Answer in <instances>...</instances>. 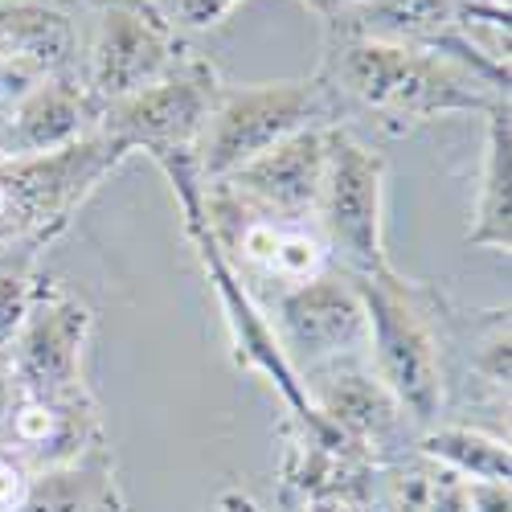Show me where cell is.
Masks as SVG:
<instances>
[{
	"mask_svg": "<svg viewBox=\"0 0 512 512\" xmlns=\"http://www.w3.org/2000/svg\"><path fill=\"white\" fill-rule=\"evenodd\" d=\"M345 123L336 95L324 78H279V82H226L213 103L205 132L193 148L201 181H226L230 173L287 144L308 127Z\"/></svg>",
	"mask_w": 512,
	"mask_h": 512,
	"instance_id": "obj_5",
	"label": "cell"
},
{
	"mask_svg": "<svg viewBox=\"0 0 512 512\" xmlns=\"http://www.w3.org/2000/svg\"><path fill=\"white\" fill-rule=\"evenodd\" d=\"M91 13V29L82 33V62L78 78L95 107L132 95L189 50L181 37L148 0H82Z\"/></svg>",
	"mask_w": 512,
	"mask_h": 512,
	"instance_id": "obj_7",
	"label": "cell"
},
{
	"mask_svg": "<svg viewBox=\"0 0 512 512\" xmlns=\"http://www.w3.org/2000/svg\"><path fill=\"white\" fill-rule=\"evenodd\" d=\"M414 451L447 467L463 484H508L512 455L504 435H488L472 422H435L418 431Z\"/></svg>",
	"mask_w": 512,
	"mask_h": 512,
	"instance_id": "obj_19",
	"label": "cell"
},
{
	"mask_svg": "<svg viewBox=\"0 0 512 512\" xmlns=\"http://www.w3.org/2000/svg\"><path fill=\"white\" fill-rule=\"evenodd\" d=\"M62 5H70V9H74V5H82V0H62Z\"/></svg>",
	"mask_w": 512,
	"mask_h": 512,
	"instance_id": "obj_27",
	"label": "cell"
},
{
	"mask_svg": "<svg viewBox=\"0 0 512 512\" xmlns=\"http://www.w3.org/2000/svg\"><path fill=\"white\" fill-rule=\"evenodd\" d=\"M213 512H263V508H259V500H254L250 492L226 488V492L218 496V504H213Z\"/></svg>",
	"mask_w": 512,
	"mask_h": 512,
	"instance_id": "obj_23",
	"label": "cell"
},
{
	"mask_svg": "<svg viewBox=\"0 0 512 512\" xmlns=\"http://www.w3.org/2000/svg\"><path fill=\"white\" fill-rule=\"evenodd\" d=\"M386 177L390 164L349 123L332 127L328 173L316 205V230L345 275H373L390 267L386 254Z\"/></svg>",
	"mask_w": 512,
	"mask_h": 512,
	"instance_id": "obj_6",
	"label": "cell"
},
{
	"mask_svg": "<svg viewBox=\"0 0 512 512\" xmlns=\"http://www.w3.org/2000/svg\"><path fill=\"white\" fill-rule=\"evenodd\" d=\"M222 74L201 50H185L173 70H164L148 87L123 95L99 111L95 132L119 140L127 152H193L205 119L222 95Z\"/></svg>",
	"mask_w": 512,
	"mask_h": 512,
	"instance_id": "obj_8",
	"label": "cell"
},
{
	"mask_svg": "<svg viewBox=\"0 0 512 512\" xmlns=\"http://www.w3.org/2000/svg\"><path fill=\"white\" fill-rule=\"evenodd\" d=\"M95 127H99V107L78 74L41 78L17 107L5 111V160L70 148L82 136H91Z\"/></svg>",
	"mask_w": 512,
	"mask_h": 512,
	"instance_id": "obj_14",
	"label": "cell"
},
{
	"mask_svg": "<svg viewBox=\"0 0 512 512\" xmlns=\"http://www.w3.org/2000/svg\"><path fill=\"white\" fill-rule=\"evenodd\" d=\"M455 17H459V0H361V5H353L349 13L328 21L324 37L431 50L455 25Z\"/></svg>",
	"mask_w": 512,
	"mask_h": 512,
	"instance_id": "obj_18",
	"label": "cell"
},
{
	"mask_svg": "<svg viewBox=\"0 0 512 512\" xmlns=\"http://www.w3.org/2000/svg\"><path fill=\"white\" fill-rule=\"evenodd\" d=\"M459 5H500V9H508V0H459Z\"/></svg>",
	"mask_w": 512,
	"mask_h": 512,
	"instance_id": "obj_25",
	"label": "cell"
},
{
	"mask_svg": "<svg viewBox=\"0 0 512 512\" xmlns=\"http://www.w3.org/2000/svg\"><path fill=\"white\" fill-rule=\"evenodd\" d=\"M95 332V308L82 304L62 283H37L29 316L13 340V377L17 394L41 398H78L91 394L87 386V345Z\"/></svg>",
	"mask_w": 512,
	"mask_h": 512,
	"instance_id": "obj_9",
	"label": "cell"
},
{
	"mask_svg": "<svg viewBox=\"0 0 512 512\" xmlns=\"http://www.w3.org/2000/svg\"><path fill=\"white\" fill-rule=\"evenodd\" d=\"M271 328L291 369L308 377L324 365L365 357V308L345 271H324L300 287H287L271 304Z\"/></svg>",
	"mask_w": 512,
	"mask_h": 512,
	"instance_id": "obj_10",
	"label": "cell"
},
{
	"mask_svg": "<svg viewBox=\"0 0 512 512\" xmlns=\"http://www.w3.org/2000/svg\"><path fill=\"white\" fill-rule=\"evenodd\" d=\"M300 381H304L316 414L332 426V435L345 439L353 451H361L377 467H386L414 451L418 426L406 418L398 398L377 381V373L369 369L365 357L324 365Z\"/></svg>",
	"mask_w": 512,
	"mask_h": 512,
	"instance_id": "obj_11",
	"label": "cell"
},
{
	"mask_svg": "<svg viewBox=\"0 0 512 512\" xmlns=\"http://www.w3.org/2000/svg\"><path fill=\"white\" fill-rule=\"evenodd\" d=\"M467 246L512 250V107L508 99L484 111V152H480V189L476 213L467 226Z\"/></svg>",
	"mask_w": 512,
	"mask_h": 512,
	"instance_id": "obj_17",
	"label": "cell"
},
{
	"mask_svg": "<svg viewBox=\"0 0 512 512\" xmlns=\"http://www.w3.org/2000/svg\"><path fill=\"white\" fill-rule=\"evenodd\" d=\"M148 160L164 173V181L173 185V197L181 205V222H185V238L197 250V263L209 279V291L218 295V312H222V324H226V336H230L234 365L267 381V386L279 394L283 410H287V422L304 426V431L316 435V439H336L332 426L316 414L300 373H295L291 361L283 357L267 308L254 300V291L246 287V279L238 275V267L230 263V254L222 250L218 234H213V226L205 218V181L197 173L193 152H152Z\"/></svg>",
	"mask_w": 512,
	"mask_h": 512,
	"instance_id": "obj_2",
	"label": "cell"
},
{
	"mask_svg": "<svg viewBox=\"0 0 512 512\" xmlns=\"http://www.w3.org/2000/svg\"><path fill=\"white\" fill-rule=\"evenodd\" d=\"M0 50L37 78L78 74L82 25L62 0H0Z\"/></svg>",
	"mask_w": 512,
	"mask_h": 512,
	"instance_id": "obj_15",
	"label": "cell"
},
{
	"mask_svg": "<svg viewBox=\"0 0 512 512\" xmlns=\"http://www.w3.org/2000/svg\"><path fill=\"white\" fill-rule=\"evenodd\" d=\"M300 5H304L312 17H320V21L328 25V21H336L340 13H349L353 5H361V0H300Z\"/></svg>",
	"mask_w": 512,
	"mask_h": 512,
	"instance_id": "obj_24",
	"label": "cell"
},
{
	"mask_svg": "<svg viewBox=\"0 0 512 512\" xmlns=\"http://www.w3.org/2000/svg\"><path fill=\"white\" fill-rule=\"evenodd\" d=\"M467 512H512V484H467Z\"/></svg>",
	"mask_w": 512,
	"mask_h": 512,
	"instance_id": "obj_22",
	"label": "cell"
},
{
	"mask_svg": "<svg viewBox=\"0 0 512 512\" xmlns=\"http://www.w3.org/2000/svg\"><path fill=\"white\" fill-rule=\"evenodd\" d=\"M365 308V361L406 418L426 431L447 414V332L443 295L402 279L394 267L349 275Z\"/></svg>",
	"mask_w": 512,
	"mask_h": 512,
	"instance_id": "obj_3",
	"label": "cell"
},
{
	"mask_svg": "<svg viewBox=\"0 0 512 512\" xmlns=\"http://www.w3.org/2000/svg\"><path fill=\"white\" fill-rule=\"evenodd\" d=\"M316 78L328 82L340 115L365 111L390 132H410L447 115H484L492 103H500V95L480 87L472 74L422 46L324 37Z\"/></svg>",
	"mask_w": 512,
	"mask_h": 512,
	"instance_id": "obj_1",
	"label": "cell"
},
{
	"mask_svg": "<svg viewBox=\"0 0 512 512\" xmlns=\"http://www.w3.org/2000/svg\"><path fill=\"white\" fill-rule=\"evenodd\" d=\"M148 5L173 25L181 37L189 33H205V29H218L242 0H148Z\"/></svg>",
	"mask_w": 512,
	"mask_h": 512,
	"instance_id": "obj_21",
	"label": "cell"
},
{
	"mask_svg": "<svg viewBox=\"0 0 512 512\" xmlns=\"http://www.w3.org/2000/svg\"><path fill=\"white\" fill-rule=\"evenodd\" d=\"M0 160H5V111H0Z\"/></svg>",
	"mask_w": 512,
	"mask_h": 512,
	"instance_id": "obj_26",
	"label": "cell"
},
{
	"mask_svg": "<svg viewBox=\"0 0 512 512\" xmlns=\"http://www.w3.org/2000/svg\"><path fill=\"white\" fill-rule=\"evenodd\" d=\"M17 512H127L111 443H99L87 455L46 467V472H33Z\"/></svg>",
	"mask_w": 512,
	"mask_h": 512,
	"instance_id": "obj_16",
	"label": "cell"
},
{
	"mask_svg": "<svg viewBox=\"0 0 512 512\" xmlns=\"http://www.w3.org/2000/svg\"><path fill=\"white\" fill-rule=\"evenodd\" d=\"M127 156L119 140L91 132L58 152L0 160V259H41Z\"/></svg>",
	"mask_w": 512,
	"mask_h": 512,
	"instance_id": "obj_4",
	"label": "cell"
},
{
	"mask_svg": "<svg viewBox=\"0 0 512 512\" xmlns=\"http://www.w3.org/2000/svg\"><path fill=\"white\" fill-rule=\"evenodd\" d=\"M332 127H308V132L291 136L287 144L263 152L246 168L230 173L226 181H209L226 201H234L242 213L283 226H304L316 222V205L328 173V144Z\"/></svg>",
	"mask_w": 512,
	"mask_h": 512,
	"instance_id": "obj_12",
	"label": "cell"
},
{
	"mask_svg": "<svg viewBox=\"0 0 512 512\" xmlns=\"http://www.w3.org/2000/svg\"><path fill=\"white\" fill-rule=\"evenodd\" d=\"M467 357H472V373L484 386L496 398H508V308H496L484 320H476Z\"/></svg>",
	"mask_w": 512,
	"mask_h": 512,
	"instance_id": "obj_20",
	"label": "cell"
},
{
	"mask_svg": "<svg viewBox=\"0 0 512 512\" xmlns=\"http://www.w3.org/2000/svg\"><path fill=\"white\" fill-rule=\"evenodd\" d=\"M99 443H107V431L95 394H78V398L17 394L13 410L0 422V451L13 455L29 472L70 463Z\"/></svg>",
	"mask_w": 512,
	"mask_h": 512,
	"instance_id": "obj_13",
	"label": "cell"
}]
</instances>
